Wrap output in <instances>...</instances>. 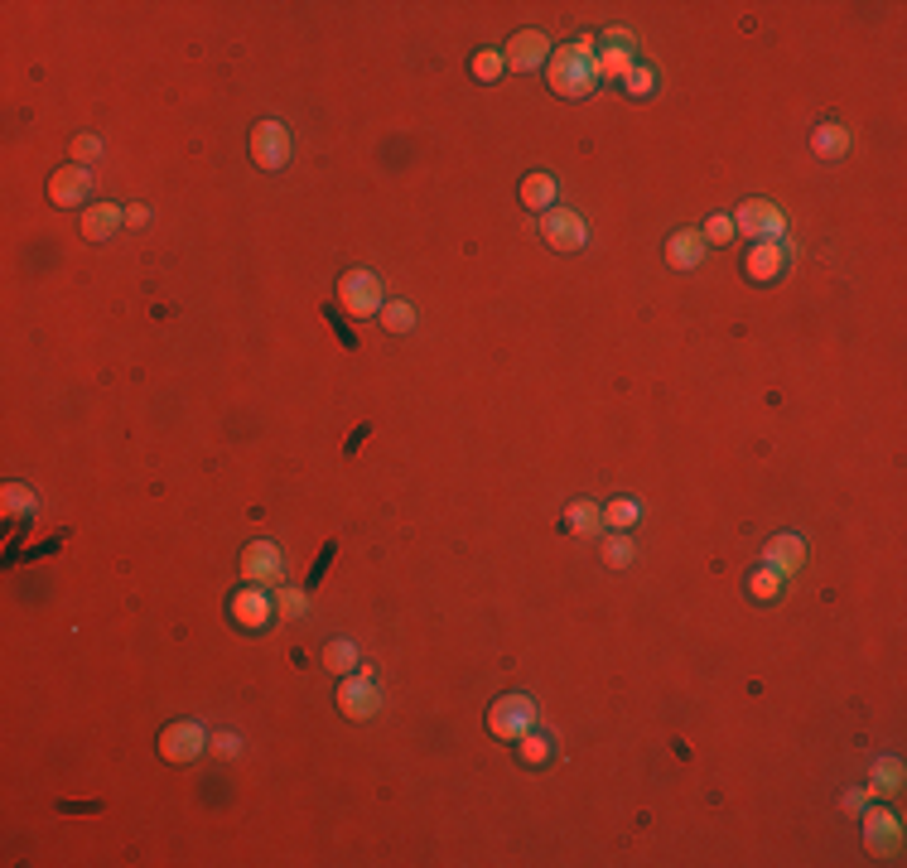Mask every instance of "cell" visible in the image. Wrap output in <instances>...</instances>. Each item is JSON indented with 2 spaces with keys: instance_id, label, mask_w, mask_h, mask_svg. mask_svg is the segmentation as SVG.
I'll return each mask as SVG.
<instances>
[{
  "instance_id": "cell-29",
  "label": "cell",
  "mask_w": 907,
  "mask_h": 868,
  "mask_svg": "<svg viewBox=\"0 0 907 868\" xmlns=\"http://www.w3.org/2000/svg\"><path fill=\"white\" fill-rule=\"evenodd\" d=\"M604 521L613 526V531H628V526L642 521V507H637L633 497H613V502L604 507Z\"/></svg>"
},
{
  "instance_id": "cell-26",
  "label": "cell",
  "mask_w": 907,
  "mask_h": 868,
  "mask_svg": "<svg viewBox=\"0 0 907 868\" xmlns=\"http://www.w3.org/2000/svg\"><path fill=\"white\" fill-rule=\"evenodd\" d=\"M869 791L874 796H893V791H903V762L898 758H883V762H874V782H869Z\"/></svg>"
},
{
  "instance_id": "cell-20",
  "label": "cell",
  "mask_w": 907,
  "mask_h": 868,
  "mask_svg": "<svg viewBox=\"0 0 907 868\" xmlns=\"http://www.w3.org/2000/svg\"><path fill=\"white\" fill-rule=\"evenodd\" d=\"M565 531H575V536H599L604 531V507H594V502H570L565 507Z\"/></svg>"
},
{
  "instance_id": "cell-31",
  "label": "cell",
  "mask_w": 907,
  "mask_h": 868,
  "mask_svg": "<svg viewBox=\"0 0 907 868\" xmlns=\"http://www.w3.org/2000/svg\"><path fill=\"white\" fill-rule=\"evenodd\" d=\"M604 565H613V570H628V565H633V541H628V536H608Z\"/></svg>"
},
{
  "instance_id": "cell-17",
  "label": "cell",
  "mask_w": 907,
  "mask_h": 868,
  "mask_svg": "<svg viewBox=\"0 0 907 868\" xmlns=\"http://www.w3.org/2000/svg\"><path fill=\"white\" fill-rule=\"evenodd\" d=\"M666 261H671L676 271H695V266L705 261V237H700L695 227L671 232V237H666Z\"/></svg>"
},
{
  "instance_id": "cell-15",
  "label": "cell",
  "mask_w": 907,
  "mask_h": 868,
  "mask_svg": "<svg viewBox=\"0 0 907 868\" xmlns=\"http://www.w3.org/2000/svg\"><path fill=\"white\" fill-rule=\"evenodd\" d=\"M87 193H92V174H87L83 164H63L54 179H49V203L54 208H73V203H83Z\"/></svg>"
},
{
  "instance_id": "cell-33",
  "label": "cell",
  "mask_w": 907,
  "mask_h": 868,
  "mask_svg": "<svg viewBox=\"0 0 907 868\" xmlns=\"http://www.w3.org/2000/svg\"><path fill=\"white\" fill-rule=\"evenodd\" d=\"M275 594H280V608H275L280 618H304V613H309V598H304L300 589H275Z\"/></svg>"
},
{
  "instance_id": "cell-18",
  "label": "cell",
  "mask_w": 907,
  "mask_h": 868,
  "mask_svg": "<svg viewBox=\"0 0 907 868\" xmlns=\"http://www.w3.org/2000/svg\"><path fill=\"white\" fill-rule=\"evenodd\" d=\"M121 222H126V213H121L116 203H92V208L83 213V237L87 242H107Z\"/></svg>"
},
{
  "instance_id": "cell-4",
  "label": "cell",
  "mask_w": 907,
  "mask_h": 868,
  "mask_svg": "<svg viewBox=\"0 0 907 868\" xmlns=\"http://www.w3.org/2000/svg\"><path fill=\"white\" fill-rule=\"evenodd\" d=\"M488 729L497 733V738H522L526 729H536V700L531 695H502V700H493V709H488Z\"/></svg>"
},
{
  "instance_id": "cell-12",
  "label": "cell",
  "mask_w": 907,
  "mask_h": 868,
  "mask_svg": "<svg viewBox=\"0 0 907 868\" xmlns=\"http://www.w3.org/2000/svg\"><path fill=\"white\" fill-rule=\"evenodd\" d=\"M251 160L261 169H285V160H290V131L280 121H261L251 131Z\"/></svg>"
},
{
  "instance_id": "cell-22",
  "label": "cell",
  "mask_w": 907,
  "mask_h": 868,
  "mask_svg": "<svg viewBox=\"0 0 907 868\" xmlns=\"http://www.w3.org/2000/svg\"><path fill=\"white\" fill-rule=\"evenodd\" d=\"M522 203L531 213H546L550 203H555V179L550 174H526L522 179Z\"/></svg>"
},
{
  "instance_id": "cell-35",
  "label": "cell",
  "mask_w": 907,
  "mask_h": 868,
  "mask_svg": "<svg viewBox=\"0 0 907 868\" xmlns=\"http://www.w3.org/2000/svg\"><path fill=\"white\" fill-rule=\"evenodd\" d=\"M213 748H218L222 758H237V753H242V738H237V733H218V738H213Z\"/></svg>"
},
{
  "instance_id": "cell-1",
  "label": "cell",
  "mask_w": 907,
  "mask_h": 868,
  "mask_svg": "<svg viewBox=\"0 0 907 868\" xmlns=\"http://www.w3.org/2000/svg\"><path fill=\"white\" fill-rule=\"evenodd\" d=\"M594 34H579L575 44H565V49H555L546 63V78H550V92L555 97H589L594 92V82H599V63H594Z\"/></svg>"
},
{
  "instance_id": "cell-28",
  "label": "cell",
  "mask_w": 907,
  "mask_h": 868,
  "mask_svg": "<svg viewBox=\"0 0 907 868\" xmlns=\"http://www.w3.org/2000/svg\"><path fill=\"white\" fill-rule=\"evenodd\" d=\"M0 507H5L10 516H29L34 507H39V497H34L25 483H5V488H0Z\"/></svg>"
},
{
  "instance_id": "cell-30",
  "label": "cell",
  "mask_w": 907,
  "mask_h": 868,
  "mask_svg": "<svg viewBox=\"0 0 907 868\" xmlns=\"http://www.w3.org/2000/svg\"><path fill=\"white\" fill-rule=\"evenodd\" d=\"M502 68H507V58L497 54V49H478V54H473V78L478 82H497L502 78Z\"/></svg>"
},
{
  "instance_id": "cell-6",
  "label": "cell",
  "mask_w": 907,
  "mask_h": 868,
  "mask_svg": "<svg viewBox=\"0 0 907 868\" xmlns=\"http://www.w3.org/2000/svg\"><path fill=\"white\" fill-rule=\"evenodd\" d=\"M203 748H213V738L203 733V724H193V719H179V724H169L160 733V753L165 762H198L203 758Z\"/></svg>"
},
{
  "instance_id": "cell-37",
  "label": "cell",
  "mask_w": 907,
  "mask_h": 868,
  "mask_svg": "<svg viewBox=\"0 0 907 868\" xmlns=\"http://www.w3.org/2000/svg\"><path fill=\"white\" fill-rule=\"evenodd\" d=\"M864 801H869V791H845V811H864Z\"/></svg>"
},
{
  "instance_id": "cell-25",
  "label": "cell",
  "mask_w": 907,
  "mask_h": 868,
  "mask_svg": "<svg viewBox=\"0 0 907 868\" xmlns=\"http://www.w3.org/2000/svg\"><path fill=\"white\" fill-rule=\"evenodd\" d=\"M324 666H329L333 676H353V671H358V647L343 642V637L329 642V647H324Z\"/></svg>"
},
{
  "instance_id": "cell-7",
  "label": "cell",
  "mask_w": 907,
  "mask_h": 868,
  "mask_svg": "<svg viewBox=\"0 0 907 868\" xmlns=\"http://www.w3.org/2000/svg\"><path fill=\"white\" fill-rule=\"evenodd\" d=\"M864 815V844H869V854H879V859H898L903 854V825H898V815L893 811H859Z\"/></svg>"
},
{
  "instance_id": "cell-21",
  "label": "cell",
  "mask_w": 907,
  "mask_h": 868,
  "mask_svg": "<svg viewBox=\"0 0 907 868\" xmlns=\"http://www.w3.org/2000/svg\"><path fill=\"white\" fill-rule=\"evenodd\" d=\"M517 758H522L526 767H546V762L555 758V738H550V733L526 729L522 738H517Z\"/></svg>"
},
{
  "instance_id": "cell-14",
  "label": "cell",
  "mask_w": 907,
  "mask_h": 868,
  "mask_svg": "<svg viewBox=\"0 0 907 868\" xmlns=\"http://www.w3.org/2000/svg\"><path fill=\"white\" fill-rule=\"evenodd\" d=\"M507 68L512 73H531V68H541V63H550V44L541 29H522V34H512V44H507Z\"/></svg>"
},
{
  "instance_id": "cell-8",
  "label": "cell",
  "mask_w": 907,
  "mask_h": 868,
  "mask_svg": "<svg viewBox=\"0 0 907 868\" xmlns=\"http://www.w3.org/2000/svg\"><path fill=\"white\" fill-rule=\"evenodd\" d=\"M541 237H546V246H555V251H579V246L589 242L584 217H579L575 208H546V213H541Z\"/></svg>"
},
{
  "instance_id": "cell-2",
  "label": "cell",
  "mask_w": 907,
  "mask_h": 868,
  "mask_svg": "<svg viewBox=\"0 0 907 868\" xmlns=\"http://www.w3.org/2000/svg\"><path fill=\"white\" fill-rule=\"evenodd\" d=\"M734 232H743L748 242H782L787 217L777 213L768 198H748V203H739V213H734Z\"/></svg>"
},
{
  "instance_id": "cell-36",
  "label": "cell",
  "mask_w": 907,
  "mask_h": 868,
  "mask_svg": "<svg viewBox=\"0 0 907 868\" xmlns=\"http://www.w3.org/2000/svg\"><path fill=\"white\" fill-rule=\"evenodd\" d=\"M126 222H131V227H145V222H150V208H145V203L126 208Z\"/></svg>"
},
{
  "instance_id": "cell-24",
  "label": "cell",
  "mask_w": 907,
  "mask_h": 868,
  "mask_svg": "<svg viewBox=\"0 0 907 868\" xmlns=\"http://www.w3.org/2000/svg\"><path fill=\"white\" fill-rule=\"evenodd\" d=\"M618 82H623V92H628V97L642 102V97H652V92H657V68H652V63H633Z\"/></svg>"
},
{
  "instance_id": "cell-10",
  "label": "cell",
  "mask_w": 907,
  "mask_h": 868,
  "mask_svg": "<svg viewBox=\"0 0 907 868\" xmlns=\"http://www.w3.org/2000/svg\"><path fill=\"white\" fill-rule=\"evenodd\" d=\"M599 44H604V49L594 54V63H599V78H623V73H628V68L637 63V39L628 34V29H608Z\"/></svg>"
},
{
  "instance_id": "cell-5",
  "label": "cell",
  "mask_w": 907,
  "mask_h": 868,
  "mask_svg": "<svg viewBox=\"0 0 907 868\" xmlns=\"http://www.w3.org/2000/svg\"><path fill=\"white\" fill-rule=\"evenodd\" d=\"M242 574H247V584L280 589V579H285V555H280V545L251 541L247 550H242Z\"/></svg>"
},
{
  "instance_id": "cell-13",
  "label": "cell",
  "mask_w": 907,
  "mask_h": 868,
  "mask_svg": "<svg viewBox=\"0 0 907 868\" xmlns=\"http://www.w3.org/2000/svg\"><path fill=\"white\" fill-rule=\"evenodd\" d=\"M232 618L251 632H261V627L275 623V603H271V589H261V584H247V589H237L232 598Z\"/></svg>"
},
{
  "instance_id": "cell-11",
  "label": "cell",
  "mask_w": 907,
  "mask_h": 868,
  "mask_svg": "<svg viewBox=\"0 0 907 868\" xmlns=\"http://www.w3.org/2000/svg\"><path fill=\"white\" fill-rule=\"evenodd\" d=\"M782 271H787V246L782 242H753L743 251V275L753 285H772V280H782Z\"/></svg>"
},
{
  "instance_id": "cell-16",
  "label": "cell",
  "mask_w": 907,
  "mask_h": 868,
  "mask_svg": "<svg viewBox=\"0 0 907 868\" xmlns=\"http://www.w3.org/2000/svg\"><path fill=\"white\" fill-rule=\"evenodd\" d=\"M763 565L777 570L782 579L787 574H801V565H806V541L801 536H772L768 550H763Z\"/></svg>"
},
{
  "instance_id": "cell-19",
  "label": "cell",
  "mask_w": 907,
  "mask_h": 868,
  "mask_svg": "<svg viewBox=\"0 0 907 868\" xmlns=\"http://www.w3.org/2000/svg\"><path fill=\"white\" fill-rule=\"evenodd\" d=\"M850 150V131L840 126V121H821L816 131H811V155L816 160H840Z\"/></svg>"
},
{
  "instance_id": "cell-27",
  "label": "cell",
  "mask_w": 907,
  "mask_h": 868,
  "mask_svg": "<svg viewBox=\"0 0 907 868\" xmlns=\"http://www.w3.org/2000/svg\"><path fill=\"white\" fill-rule=\"evenodd\" d=\"M377 319H382V328H391V333H411V328H415V304H406V299H386Z\"/></svg>"
},
{
  "instance_id": "cell-32",
  "label": "cell",
  "mask_w": 907,
  "mask_h": 868,
  "mask_svg": "<svg viewBox=\"0 0 907 868\" xmlns=\"http://www.w3.org/2000/svg\"><path fill=\"white\" fill-rule=\"evenodd\" d=\"M700 237H705V246H724L729 237H734V217H724V213H715L705 227H700Z\"/></svg>"
},
{
  "instance_id": "cell-9",
  "label": "cell",
  "mask_w": 907,
  "mask_h": 868,
  "mask_svg": "<svg viewBox=\"0 0 907 868\" xmlns=\"http://www.w3.org/2000/svg\"><path fill=\"white\" fill-rule=\"evenodd\" d=\"M338 709L348 714V719H372L377 709H382V690H377V680L367 676H343L338 680Z\"/></svg>"
},
{
  "instance_id": "cell-23",
  "label": "cell",
  "mask_w": 907,
  "mask_h": 868,
  "mask_svg": "<svg viewBox=\"0 0 907 868\" xmlns=\"http://www.w3.org/2000/svg\"><path fill=\"white\" fill-rule=\"evenodd\" d=\"M748 598H753V603H777V598H782V574L768 570V565H758V570L748 574Z\"/></svg>"
},
{
  "instance_id": "cell-34",
  "label": "cell",
  "mask_w": 907,
  "mask_h": 868,
  "mask_svg": "<svg viewBox=\"0 0 907 868\" xmlns=\"http://www.w3.org/2000/svg\"><path fill=\"white\" fill-rule=\"evenodd\" d=\"M92 160H102V140H97V136H78V140H73V164H83V169H87Z\"/></svg>"
},
{
  "instance_id": "cell-3",
  "label": "cell",
  "mask_w": 907,
  "mask_h": 868,
  "mask_svg": "<svg viewBox=\"0 0 907 868\" xmlns=\"http://www.w3.org/2000/svg\"><path fill=\"white\" fill-rule=\"evenodd\" d=\"M338 299H343V309L353 314V319H372V314H382V280L372 271H348L338 280Z\"/></svg>"
}]
</instances>
